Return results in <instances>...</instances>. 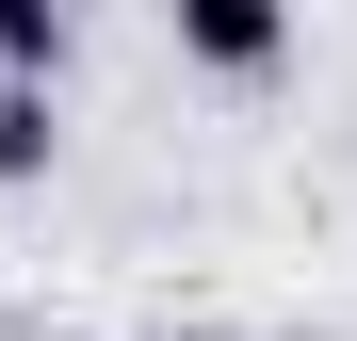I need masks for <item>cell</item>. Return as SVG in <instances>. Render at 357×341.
<instances>
[{
    "instance_id": "6da1fadb",
    "label": "cell",
    "mask_w": 357,
    "mask_h": 341,
    "mask_svg": "<svg viewBox=\"0 0 357 341\" xmlns=\"http://www.w3.org/2000/svg\"><path fill=\"white\" fill-rule=\"evenodd\" d=\"M292 49V17L276 0H178V66H211V82H260Z\"/></svg>"
},
{
    "instance_id": "7a4b0ae2",
    "label": "cell",
    "mask_w": 357,
    "mask_h": 341,
    "mask_svg": "<svg viewBox=\"0 0 357 341\" xmlns=\"http://www.w3.org/2000/svg\"><path fill=\"white\" fill-rule=\"evenodd\" d=\"M82 66V17L66 0H0V82H66Z\"/></svg>"
},
{
    "instance_id": "277c9868",
    "label": "cell",
    "mask_w": 357,
    "mask_h": 341,
    "mask_svg": "<svg viewBox=\"0 0 357 341\" xmlns=\"http://www.w3.org/2000/svg\"><path fill=\"white\" fill-rule=\"evenodd\" d=\"M162 341H195V325H162Z\"/></svg>"
},
{
    "instance_id": "3957f363",
    "label": "cell",
    "mask_w": 357,
    "mask_h": 341,
    "mask_svg": "<svg viewBox=\"0 0 357 341\" xmlns=\"http://www.w3.org/2000/svg\"><path fill=\"white\" fill-rule=\"evenodd\" d=\"M66 162V114H49V82H0V195L17 179H49Z\"/></svg>"
}]
</instances>
